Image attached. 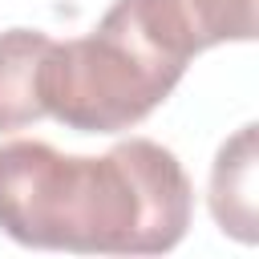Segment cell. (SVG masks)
Masks as SVG:
<instances>
[{
    "instance_id": "3957f363",
    "label": "cell",
    "mask_w": 259,
    "mask_h": 259,
    "mask_svg": "<svg viewBox=\"0 0 259 259\" xmlns=\"http://www.w3.org/2000/svg\"><path fill=\"white\" fill-rule=\"evenodd\" d=\"M134 8L182 61L210 45L255 36V0H134Z\"/></svg>"
},
{
    "instance_id": "5b68a950",
    "label": "cell",
    "mask_w": 259,
    "mask_h": 259,
    "mask_svg": "<svg viewBox=\"0 0 259 259\" xmlns=\"http://www.w3.org/2000/svg\"><path fill=\"white\" fill-rule=\"evenodd\" d=\"M49 45L53 40L36 28L0 32V134L45 117L36 77H40V61H45Z\"/></svg>"
},
{
    "instance_id": "277c9868",
    "label": "cell",
    "mask_w": 259,
    "mask_h": 259,
    "mask_svg": "<svg viewBox=\"0 0 259 259\" xmlns=\"http://www.w3.org/2000/svg\"><path fill=\"white\" fill-rule=\"evenodd\" d=\"M255 125L247 121L235 138H227L210 166V214L223 227V235L239 243H255L259 210H255Z\"/></svg>"
},
{
    "instance_id": "7a4b0ae2",
    "label": "cell",
    "mask_w": 259,
    "mask_h": 259,
    "mask_svg": "<svg viewBox=\"0 0 259 259\" xmlns=\"http://www.w3.org/2000/svg\"><path fill=\"white\" fill-rule=\"evenodd\" d=\"M182 73L186 61L146 28L134 0H117L89 36L49 45L36 89L45 113L61 125L81 134H117L150 117Z\"/></svg>"
},
{
    "instance_id": "6da1fadb",
    "label": "cell",
    "mask_w": 259,
    "mask_h": 259,
    "mask_svg": "<svg viewBox=\"0 0 259 259\" xmlns=\"http://www.w3.org/2000/svg\"><path fill=\"white\" fill-rule=\"evenodd\" d=\"M194 186L174 150L130 138L101 158L49 142L0 146V231L20 247L77 255H162L182 243Z\"/></svg>"
}]
</instances>
